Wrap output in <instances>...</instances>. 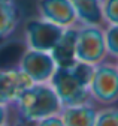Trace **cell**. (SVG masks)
Here are the masks:
<instances>
[{"mask_svg":"<svg viewBox=\"0 0 118 126\" xmlns=\"http://www.w3.org/2000/svg\"><path fill=\"white\" fill-rule=\"evenodd\" d=\"M17 111L24 122L37 123L39 120L60 114L61 102L51 86L45 83L32 84L17 99Z\"/></svg>","mask_w":118,"mask_h":126,"instance_id":"6da1fadb","label":"cell"},{"mask_svg":"<svg viewBox=\"0 0 118 126\" xmlns=\"http://www.w3.org/2000/svg\"><path fill=\"white\" fill-rule=\"evenodd\" d=\"M94 104L111 107L118 102V65L117 60H103L94 66L93 78L88 86Z\"/></svg>","mask_w":118,"mask_h":126,"instance_id":"7a4b0ae2","label":"cell"},{"mask_svg":"<svg viewBox=\"0 0 118 126\" xmlns=\"http://www.w3.org/2000/svg\"><path fill=\"white\" fill-rule=\"evenodd\" d=\"M75 53H76V60L93 66L106 60L108 50H106L105 29L102 26H87V24L78 27Z\"/></svg>","mask_w":118,"mask_h":126,"instance_id":"3957f363","label":"cell"},{"mask_svg":"<svg viewBox=\"0 0 118 126\" xmlns=\"http://www.w3.org/2000/svg\"><path fill=\"white\" fill-rule=\"evenodd\" d=\"M49 81L61 107H72L91 101L88 86H85L70 68H57Z\"/></svg>","mask_w":118,"mask_h":126,"instance_id":"277c9868","label":"cell"},{"mask_svg":"<svg viewBox=\"0 0 118 126\" xmlns=\"http://www.w3.org/2000/svg\"><path fill=\"white\" fill-rule=\"evenodd\" d=\"M27 45L30 50L51 53V50L60 41L64 27L52 24L47 20H32L27 23Z\"/></svg>","mask_w":118,"mask_h":126,"instance_id":"5b68a950","label":"cell"},{"mask_svg":"<svg viewBox=\"0 0 118 126\" xmlns=\"http://www.w3.org/2000/svg\"><path fill=\"white\" fill-rule=\"evenodd\" d=\"M18 68L35 84H39L51 80L54 71L57 69V65L54 59L51 57V54L43 51H36V50H27L21 57Z\"/></svg>","mask_w":118,"mask_h":126,"instance_id":"8992f818","label":"cell"},{"mask_svg":"<svg viewBox=\"0 0 118 126\" xmlns=\"http://www.w3.org/2000/svg\"><path fill=\"white\" fill-rule=\"evenodd\" d=\"M35 84L20 68L0 69V105L15 104L21 93Z\"/></svg>","mask_w":118,"mask_h":126,"instance_id":"52a82bcc","label":"cell"},{"mask_svg":"<svg viewBox=\"0 0 118 126\" xmlns=\"http://www.w3.org/2000/svg\"><path fill=\"white\" fill-rule=\"evenodd\" d=\"M39 8L47 21L60 27H73V24L78 21L70 0H40Z\"/></svg>","mask_w":118,"mask_h":126,"instance_id":"ba28073f","label":"cell"},{"mask_svg":"<svg viewBox=\"0 0 118 126\" xmlns=\"http://www.w3.org/2000/svg\"><path fill=\"white\" fill-rule=\"evenodd\" d=\"M76 35L78 27L64 29L60 41L51 50V57L54 59L57 68H69L76 62Z\"/></svg>","mask_w":118,"mask_h":126,"instance_id":"9c48e42d","label":"cell"},{"mask_svg":"<svg viewBox=\"0 0 118 126\" xmlns=\"http://www.w3.org/2000/svg\"><path fill=\"white\" fill-rule=\"evenodd\" d=\"M99 110L93 101H87L84 104L63 107L60 117L64 122V126H94Z\"/></svg>","mask_w":118,"mask_h":126,"instance_id":"30bf717a","label":"cell"},{"mask_svg":"<svg viewBox=\"0 0 118 126\" xmlns=\"http://www.w3.org/2000/svg\"><path fill=\"white\" fill-rule=\"evenodd\" d=\"M76 12V18L87 26H102L103 12L102 0H70Z\"/></svg>","mask_w":118,"mask_h":126,"instance_id":"8fae6325","label":"cell"},{"mask_svg":"<svg viewBox=\"0 0 118 126\" xmlns=\"http://www.w3.org/2000/svg\"><path fill=\"white\" fill-rule=\"evenodd\" d=\"M27 51V47L23 41H8L0 45V69L18 68L21 57Z\"/></svg>","mask_w":118,"mask_h":126,"instance_id":"7c38bea8","label":"cell"},{"mask_svg":"<svg viewBox=\"0 0 118 126\" xmlns=\"http://www.w3.org/2000/svg\"><path fill=\"white\" fill-rule=\"evenodd\" d=\"M18 21V6L13 0H0V41L8 38Z\"/></svg>","mask_w":118,"mask_h":126,"instance_id":"4fadbf2b","label":"cell"},{"mask_svg":"<svg viewBox=\"0 0 118 126\" xmlns=\"http://www.w3.org/2000/svg\"><path fill=\"white\" fill-rule=\"evenodd\" d=\"M94 126H118V108L111 105L99 110Z\"/></svg>","mask_w":118,"mask_h":126,"instance_id":"5bb4252c","label":"cell"},{"mask_svg":"<svg viewBox=\"0 0 118 126\" xmlns=\"http://www.w3.org/2000/svg\"><path fill=\"white\" fill-rule=\"evenodd\" d=\"M105 39L108 56L118 60V24L105 27Z\"/></svg>","mask_w":118,"mask_h":126,"instance_id":"9a60e30c","label":"cell"},{"mask_svg":"<svg viewBox=\"0 0 118 126\" xmlns=\"http://www.w3.org/2000/svg\"><path fill=\"white\" fill-rule=\"evenodd\" d=\"M102 12L106 26L118 24V0H102Z\"/></svg>","mask_w":118,"mask_h":126,"instance_id":"2e32d148","label":"cell"},{"mask_svg":"<svg viewBox=\"0 0 118 126\" xmlns=\"http://www.w3.org/2000/svg\"><path fill=\"white\" fill-rule=\"evenodd\" d=\"M36 126H64V122L60 117V114H55V116H49V117L39 120Z\"/></svg>","mask_w":118,"mask_h":126,"instance_id":"e0dca14e","label":"cell"},{"mask_svg":"<svg viewBox=\"0 0 118 126\" xmlns=\"http://www.w3.org/2000/svg\"><path fill=\"white\" fill-rule=\"evenodd\" d=\"M8 114H9V110L8 105H0V126H5L8 122Z\"/></svg>","mask_w":118,"mask_h":126,"instance_id":"ac0fdd59","label":"cell"},{"mask_svg":"<svg viewBox=\"0 0 118 126\" xmlns=\"http://www.w3.org/2000/svg\"><path fill=\"white\" fill-rule=\"evenodd\" d=\"M117 65H118V60H117Z\"/></svg>","mask_w":118,"mask_h":126,"instance_id":"d6986e66","label":"cell"},{"mask_svg":"<svg viewBox=\"0 0 118 126\" xmlns=\"http://www.w3.org/2000/svg\"><path fill=\"white\" fill-rule=\"evenodd\" d=\"M5 126H8V125H5Z\"/></svg>","mask_w":118,"mask_h":126,"instance_id":"ffe728a7","label":"cell"}]
</instances>
